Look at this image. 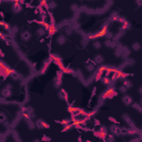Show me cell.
Instances as JSON below:
<instances>
[{
	"label": "cell",
	"instance_id": "8fae6325",
	"mask_svg": "<svg viewBox=\"0 0 142 142\" xmlns=\"http://www.w3.org/2000/svg\"><path fill=\"white\" fill-rule=\"evenodd\" d=\"M47 33V31L44 30V28H42V27H38L37 29H36V36L39 38L41 37H44V35Z\"/></svg>",
	"mask_w": 142,
	"mask_h": 142
},
{
	"label": "cell",
	"instance_id": "8d00e7d4",
	"mask_svg": "<svg viewBox=\"0 0 142 142\" xmlns=\"http://www.w3.org/2000/svg\"><path fill=\"white\" fill-rule=\"evenodd\" d=\"M62 75H63L62 71H57V77H55V78H59V79H62Z\"/></svg>",
	"mask_w": 142,
	"mask_h": 142
},
{
	"label": "cell",
	"instance_id": "3957f363",
	"mask_svg": "<svg viewBox=\"0 0 142 142\" xmlns=\"http://www.w3.org/2000/svg\"><path fill=\"white\" fill-rule=\"evenodd\" d=\"M110 131H111V134L113 135H121V126H119L118 124H111L110 125Z\"/></svg>",
	"mask_w": 142,
	"mask_h": 142
},
{
	"label": "cell",
	"instance_id": "1f68e13d",
	"mask_svg": "<svg viewBox=\"0 0 142 142\" xmlns=\"http://www.w3.org/2000/svg\"><path fill=\"white\" fill-rule=\"evenodd\" d=\"M41 141L42 142H50L51 141V138L48 137V135H43V137H42V139H41Z\"/></svg>",
	"mask_w": 142,
	"mask_h": 142
},
{
	"label": "cell",
	"instance_id": "4fadbf2b",
	"mask_svg": "<svg viewBox=\"0 0 142 142\" xmlns=\"http://www.w3.org/2000/svg\"><path fill=\"white\" fill-rule=\"evenodd\" d=\"M59 98H60V99H64L66 101H68V98H69L68 92H67L64 89H60V91H59Z\"/></svg>",
	"mask_w": 142,
	"mask_h": 142
},
{
	"label": "cell",
	"instance_id": "d590c367",
	"mask_svg": "<svg viewBox=\"0 0 142 142\" xmlns=\"http://www.w3.org/2000/svg\"><path fill=\"white\" fill-rule=\"evenodd\" d=\"M93 121H94V125L95 126H100V125H101V122H100V120H98V119H95V118H94V120H93Z\"/></svg>",
	"mask_w": 142,
	"mask_h": 142
},
{
	"label": "cell",
	"instance_id": "83f0119b",
	"mask_svg": "<svg viewBox=\"0 0 142 142\" xmlns=\"http://www.w3.org/2000/svg\"><path fill=\"white\" fill-rule=\"evenodd\" d=\"M47 32H48L50 36H52V35H54V33L57 32V28H55L54 26H50V28H49V30L47 31Z\"/></svg>",
	"mask_w": 142,
	"mask_h": 142
},
{
	"label": "cell",
	"instance_id": "277c9868",
	"mask_svg": "<svg viewBox=\"0 0 142 142\" xmlns=\"http://www.w3.org/2000/svg\"><path fill=\"white\" fill-rule=\"evenodd\" d=\"M114 95H117V91L113 90V88H110V89H108L106 92H103V94H102V99H106V98L111 99V98H113Z\"/></svg>",
	"mask_w": 142,
	"mask_h": 142
},
{
	"label": "cell",
	"instance_id": "f1b7e54d",
	"mask_svg": "<svg viewBox=\"0 0 142 142\" xmlns=\"http://www.w3.org/2000/svg\"><path fill=\"white\" fill-rule=\"evenodd\" d=\"M71 128H73V123H69V124H67V125H64V128L62 129V132H67V131H69Z\"/></svg>",
	"mask_w": 142,
	"mask_h": 142
},
{
	"label": "cell",
	"instance_id": "f907efd6",
	"mask_svg": "<svg viewBox=\"0 0 142 142\" xmlns=\"http://www.w3.org/2000/svg\"><path fill=\"white\" fill-rule=\"evenodd\" d=\"M86 142H92V141H90V140H87V141Z\"/></svg>",
	"mask_w": 142,
	"mask_h": 142
},
{
	"label": "cell",
	"instance_id": "ac0fdd59",
	"mask_svg": "<svg viewBox=\"0 0 142 142\" xmlns=\"http://www.w3.org/2000/svg\"><path fill=\"white\" fill-rule=\"evenodd\" d=\"M92 47H93V49H95V50H100V49L102 48V43L99 41V40H95V41H93Z\"/></svg>",
	"mask_w": 142,
	"mask_h": 142
},
{
	"label": "cell",
	"instance_id": "ee69618b",
	"mask_svg": "<svg viewBox=\"0 0 142 142\" xmlns=\"http://www.w3.org/2000/svg\"><path fill=\"white\" fill-rule=\"evenodd\" d=\"M95 92H97V88H93V90H92V97L95 94Z\"/></svg>",
	"mask_w": 142,
	"mask_h": 142
},
{
	"label": "cell",
	"instance_id": "681fc988",
	"mask_svg": "<svg viewBox=\"0 0 142 142\" xmlns=\"http://www.w3.org/2000/svg\"><path fill=\"white\" fill-rule=\"evenodd\" d=\"M2 24H3V21H2V20H0V26H2Z\"/></svg>",
	"mask_w": 142,
	"mask_h": 142
},
{
	"label": "cell",
	"instance_id": "6da1fadb",
	"mask_svg": "<svg viewBox=\"0 0 142 142\" xmlns=\"http://www.w3.org/2000/svg\"><path fill=\"white\" fill-rule=\"evenodd\" d=\"M31 38H32V35H31V32L29 30H23L21 33H20V39H21L23 42L30 41Z\"/></svg>",
	"mask_w": 142,
	"mask_h": 142
},
{
	"label": "cell",
	"instance_id": "d6a6232c",
	"mask_svg": "<svg viewBox=\"0 0 142 142\" xmlns=\"http://www.w3.org/2000/svg\"><path fill=\"white\" fill-rule=\"evenodd\" d=\"M2 26H3V28L6 29V30H8V31H9V30H10V29H11L10 24H9L8 22H4V21H3V24H2Z\"/></svg>",
	"mask_w": 142,
	"mask_h": 142
},
{
	"label": "cell",
	"instance_id": "c3c4849f",
	"mask_svg": "<svg viewBox=\"0 0 142 142\" xmlns=\"http://www.w3.org/2000/svg\"><path fill=\"white\" fill-rule=\"evenodd\" d=\"M32 142H41V140H38V139H35Z\"/></svg>",
	"mask_w": 142,
	"mask_h": 142
},
{
	"label": "cell",
	"instance_id": "484cf974",
	"mask_svg": "<svg viewBox=\"0 0 142 142\" xmlns=\"http://www.w3.org/2000/svg\"><path fill=\"white\" fill-rule=\"evenodd\" d=\"M8 120V117H7V114L4 112H0V123H3L4 121H7Z\"/></svg>",
	"mask_w": 142,
	"mask_h": 142
},
{
	"label": "cell",
	"instance_id": "9a60e30c",
	"mask_svg": "<svg viewBox=\"0 0 142 142\" xmlns=\"http://www.w3.org/2000/svg\"><path fill=\"white\" fill-rule=\"evenodd\" d=\"M9 77H10L11 79L13 80V81H18V80H20V79H21V75H20L19 73L17 72V71H13V72L11 73V74L9 75Z\"/></svg>",
	"mask_w": 142,
	"mask_h": 142
},
{
	"label": "cell",
	"instance_id": "9c48e42d",
	"mask_svg": "<svg viewBox=\"0 0 142 142\" xmlns=\"http://www.w3.org/2000/svg\"><path fill=\"white\" fill-rule=\"evenodd\" d=\"M57 43L59 46H63V44L67 43V37L64 35H59L57 37Z\"/></svg>",
	"mask_w": 142,
	"mask_h": 142
},
{
	"label": "cell",
	"instance_id": "e0dca14e",
	"mask_svg": "<svg viewBox=\"0 0 142 142\" xmlns=\"http://www.w3.org/2000/svg\"><path fill=\"white\" fill-rule=\"evenodd\" d=\"M122 86H124V87H125V88L129 90V89H130V88H132V87H133V83L130 81V80L123 79V82H122Z\"/></svg>",
	"mask_w": 142,
	"mask_h": 142
},
{
	"label": "cell",
	"instance_id": "30bf717a",
	"mask_svg": "<svg viewBox=\"0 0 142 142\" xmlns=\"http://www.w3.org/2000/svg\"><path fill=\"white\" fill-rule=\"evenodd\" d=\"M93 62L95 64H102L104 62V57L102 54H95L93 58Z\"/></svg>",
	"mask_w": 142,
	"mask_h": 142
},
{
	"label": "cell",
	"instance_id": "f546056e",
	"mask_svg": "<svg viewBox=\"0 0 142 142\" xmlns=\"http://www.w3.org/2000/svg\"><path fill=\"white\" fill-rule=\"evenodd\" d=\"M57 122H59V123H61L62 125H67V124L71 123L70 119H63V120H61V121H57Z\"/></svg>",
	"mask_w": 142,
	"mask_h": 142
},
{
	"label": "cell",
	"instance_id": "4316f807",
	"mask_svg": "<svg viewBox=\"0 0 142 142\" xmlns=\"http://www.w3.org/2000/svg\"><path fill=\"white\" fill-rule=\"evenodd\" d=\"M131 24L129 23L126 20H124L123 22H122V30H128V29H130Z\"/></svg>",
	"mask_w": 142,
	"mask_h": 142
},
{
	"label": "cell",
	"instance_id": "ab89813d",
	"mask_svg": "<svg viewBox=\"0 0 142 142\" xmlns=\"http://www.w3.org/2000/svg\"><path fill=\"white\" fill-rule=\"evenodd\" d=\"M140 141H141V138H137V139H134V140H131V141L130 142H140Z\"/></svg>",
	"mask_w": 142,
	"mask_h": 142
},
{
	"label": "cell",
	"instance_id": "d6986e66",
	"mask_svg": "<svg viewBox=\"0 0 142 142\" xmlns=\"http://www.w3.org/2000/svg\"><path fill=\"white\" fill-rule=\"evenodd\" d=\"M131 48H132L133 51H139L140 49H141V43H140V42H138V41H135V42H133V43H132Z\"/></svg>",
	"mask_w": 142,
	"mask_h": 142
},
{
	"label": "cell",
	"instance_id": "ba28073f",
	"mask_svg": "<svg viewBox=\"0 0 142 142\" xmlns=\"http://www.w3.org/2000/svg\"><path fill=\"white\" fill-rule=\"evenodd\" d=\"M104 68H106V66H102V67H100V68H99L98 72L95 73V75H94V80H95V81H100V80H101L102 74H103V72H104Z\"/></svg>",
	"mask_w": 142,
	"mask_h": 142
},
{
	"label": "cell",
	"instance_id": "74e56055",
	"mask_svg": "<svg viewBox=\"0 0 142 142\" xmlns=\"http://www.w3.org/2000/svg\"><path fill=\"white\" fill-rule=\"evenodd\" d=\"M6 88H7V89H9V90H12L13 86H12L11 83H7V84H6Z\"/></svg>",
	"mask_w": 142,
	"mask_h": 142
},
{
	"label": "cell",
	"instance_id": "ffe728a7",
	"mask_svg": "<svg viewBox=\"0 0 142 142\" xmlns=\"http://www.w3.org/2000/svg\"><path fill=\"white\" fill-rule=\"evenodd\" d=\"M121 55H122V47L119 46V47H117V49H115V51H114V57L119 58V57H121Z\"/></svg>",
	"mask_w": 142,
	"mask_h": 142
},
{
	"label": "cell",
	"instance_id": "b9f144b4",
	"mask_svg": "<svg viewBox=\"0 0 142 142\" xmlns=\"http://www.w3.org/2000/svg\"><path fill=\"white\" fill-rule=\"evenodd\" d=\"M71 8H72L73 10H77V9H78V6H77V4H72V6H71Z\"/></svg>",
	"mask_w": 142,
	"mask_h": 142
},
{
	"label": "cell",
	"instance_id": "7c38bea8",
	"mask_svg": "<svg viewBox=\"0 0 142 142\" xmlns=\"http://www.w3.org/2000/svg\"><path fill=\"white\" fill-rule=\"evenodd\" d=\"M0 94H1L2 98H9V97H11V90H9V89H7L6 87H4L3 89H1Z\"/></svg>",
	"mask_w": 142,
	"mask_h": 142
},
{
	"label": "cell",
	"instance_id": "7a4b0ae2",
	"mask_svg": "<svg viewBox=\"0 0 142 142\" xmlns=\"http://www.w3.org/2000/svg\"><path fill=\"white\" fill-rule=\"evenodd\" d=\"M35 125L37 129H49L50 128V125H49L46 121H43L42 119H38L37 121H36Z\"/></svg>",
	"mask_w": 142,
	"mask_h": 142
},
{
	"label": "cell",
	"instance_id": "2e32d148",
	"mask_svg": "<svg viewBox=\"0 0 142 142\" xmlns=\"http://www.w3.org/2000/svg\"><path fill=\"white\" fill-rule=\"evenodd\" d=\"M53 86H54V88L59 89L60 87L62 86V79H59V78H54V80H53Z\"/></svg>",
	"mask_w": 142,
	"mask_h": 142
},
{
	"label": "cell",
	"instance_id": "816d5d0a",
	"mask_svg": "<svg viewBox=\"0 0 142 142\" xmlns=\"http://www.w3.org/2000/svg\"><path fill=\"white\" fill-rule=\"evenodd\" d=\"M103 142H106V140H104V141H103Z\"/></svg>",
	"mask_w": 142,
	"mask_h": 142
},
{
	"label": "cell",
	"instance_id": "cb8c5ba5",
	"mask_svg": "<svg viewBox=\"0 0 142 142\" xmlns=\"http://www.w3.org/2000/svg\"><path fill=\"white\" fill-rule=\"evenodd\" d=\"M131 106H132V108L135 109V110H137L138 112H140V113L142 112V106H140V103H134V102H133V103L131 104Z\"/></svg>",
	"mask_w": 142,
	"mask_h": 142
},
{
	"label": "cell",
	"instance_id": "5bb4252c",
	"mask_svg": "<svg viewBox=\"0 0 142 142\" xmlns=\"http://www.w3.org/2000/svg\"><path fill=\"white\" fill-rule=\"evenodd\" d=\"M104 46L106 47V48L109 49H113L117 47V43H115L113 40H106V42H104Z\"/></svg>",
	"mask_w": 142,
	"mask_h": 142
},
{
	"label": "cell",
	"instance_id": "5b68a950",
	"mask_svg": "<svg viewBox=\"0 0 142 142\" xmlns=\"http://www.w3.org/2000/svg\"><path fill=\"white\" fill-rule=\"evenodd\" d=\"M121 100L124 103V106H128L133 103V98L131 97V95H129V94H123V97H122Z\"/></svg>",
	"mask_w": 142,
	"mask_h": 142
},
{
	"label": "cell",
	"instance_id": "7dc6e473",
	"mask_svg": "<svg viewBox=\"0 0 142 142\" xmlns=\"http://www.w3.org/2000/svg\"><path fill=\"white\" fill-rule=\"evenodd\" d=\"M135 3H137L138 6L140 7V6H141V4H142V2H141V1H135Z\"/></svg>",
	"mask_w": 142,
	"mask_h": 142
},
{
	"label": "cell",
	"instance_id": "f35d334b",
	"mask_svg": "<svg viewBox=\"0 0 142 142\" xmlns=\"http://www.w3.org/2000/svg\"><path fill=\"white\" fill-rule=\"evenodd\" d=\"M3 125L6 126V128H9V126H10V123H9V122H8V120L3 122Z\"/></svg>",
	"mask_w": 142,
	"mask_h": 142
},
{
	"label": "cell",
	"instance_id": "e575fe53",
	"mask_svg": "<svg viewBox=\"0 0 142 142\" xmlns=\"http://www.w3.org/2000/svg\"><path fill=\"white\" fill-rule=\"evenodd\" d=\"M49 63H50V62H47V63H46V66H43V68L41 69V73H44V72H46V70H47V68H48Z\"/></svg>",
	"mask_w": 142,
	"mask_h": 142
},
{
	"label": "cell",
	"instance_id": "f6af8a7d",
	"mask_svg": "<svg viewBox=\"0 0 142 142\" xmlns=\"http://www.w3.org/2000/svg\"><path fill=\"white\" fill-rule=\"evenodd\" d=\"M138 91H139V94H142V87H140Z\"/></svg>",
	"mask_w": 142,
	"mask_h": 142
},
{
	"label": "cell",
	"instance_id": "44dd1931",
	"mask_svg": "<svg viewBox=\"0 0 142 142\" xmlns=\"http://www.w3.org/2000/svg\"><path fill=\"white\" fill-rule=\"evenodd\" d=\"M106 142H114L115 141V135L111 134V133H108L106 137Z\"/></svg>",
	"mask_w": 142,
	"mask_h": 142
},
{
	"label": "cell",
	"instance_id": "7402d4cb",
	"mask_svg": "<svg viewBox=\"0 0 142 142\" xmlns=\"http://www.w3.org/2000/svg\"><path fill=\"white\" fill-rule=\"evenodd\" d=\"M57 2L55 1H50V2H48V10H53V9H55L57 8Z\"/></svg>",
	"mask_w": 142,
	"mask_h": 142
},
{
	"label": "cell",
	"instance_id": "836d02e7",
	"mask_svg": "<svg viewBox=\"0 0 142 142\" xmlns=\"http://www.w3.org/2000/svg\"><path fill=\"white\" fill-rule=\"evenodd\" d=\"M109 121H111L113 124H118V123H119V122L117 121V119H115V118H113V117H109Z\"/></svg>",
	"mask_w": 142,
	"mask_h": 142
},
{
	"label": "cell",
	"instance_id": "60d3db41",
	"mask_svg": "<svg viewBox=\"0 0 142 142\" xmlns=\"http://www.w3.org/2000/svg\"><path fill=\"white\" fill-rule=\"evenodd\" d=\"M72 31H73V29L71 28V27H69V28L67 29V33H68V35H69V33H71V32H72Z\"/></svg>",
	"mask_w": 142,
	"mask_h": 142
},
{
	"label": "cell",
	"instance_id": "7bdbcfd3",
	"mask_svg": "<svg viewBox=\"0 0 142 142\" xmlns=\"http://www.w3.org/2000/svg\"><path fill=\"white\" fill-rule=\"evenodd\" d=\"M0 17H1V19H3V18H4V12H3V11H0Z\"/></svg>",
	"mask_w": 142,
	"mask_h": 142
},
{
	"label": "cell",
	"instance_id": "8992f818",
	"mask_svg": "<svg viewBox=\"0 0 142 142\" xmlns=\"http://www.w3.org/2000/svg\"><path fill=\"white\" fill-rule=\"evenodd\" d=\"M11 10H12L13 13H20L22 11V7L21 4L19 3V1H15L12 4V7H11Z\"/></svg>",
	"mask_w": 142,
	"mask_h": 142
},
{
	"label": "cell",
	"instance_id": "52a82bcc",
	"mask_svg": "<svg viewBox=\"0 0 142 142\" xmlns=\"http://www.w3.org/2000/svg\"><path fill=\"white\" fill-rule=\"evenodd\" d=\"M122 118H123V120L126 122V123H128L129 128L133 129V130H134V131L137 130V129H135V126H134V124H133V122H132V120L130 119V117H129L128 114H123V115H122Z\"/></svg>",
	"mask_w": 142,
	"mask_h": 142
},
{
	"label": "cell",
	"instance_id": "bcb514c9",
	"mask_svg": "<svg viewBox=\"0 0 142 142\" xmlns=\"http://www.w3.org/2000/svg\"><path fill=\"white\" fill-rule=\"evenodd\" d=\"M0 57H4V53L2 52V50L0 49Z\"/></svg>",
	"mask_w": 142,
	"mask_h": 142
},
{
	"label": "cell",
	"instance_id": "603a6c76",
	"mask_svg": "<svg viewBox=\"0 0 142 142\" xmlns=\"http://www.w3.org/2000/svg\"><path fill=\"white\" fill-rule=\"evenodd\" d=\"M101 82L104 84V86H109V84L111 83V79H110L109 77H106H106L101 78Z\"/></svg>",
	"mask_w": 142,
	"mask_h": 142
},
{
	"label": "cell",
	"instance_id": "d4e9b609",
	"mask_svg": "<svg viewBox=\"0 0 142 142\" xmlns=\"http://www.w3.org/2000/svg\"><path fill=\"white\" fill-rule=\"evenodd\" d=\"M104 37H106V40H113V38H114V35H113L112 31H108V32L104 35Z\"/></svg>",
	"mask_w": 142,
	"mask_h": 142
},
{
	"label": "cell",
	"instance_id": "4dcf8cb0",
	"mask_svg": "<svg viewBox=\"0 0 142 142\" xmlns=\"http://www.w3.org/2000/svg\"><path fill=\"white\" fill-rule=\"evenodd\" d=\"M126 91H128V89H126L124 86H120V87H119V92H120V93L124 94V93H126Z\"/></svg>",
	"mask_w": 142,
	"mask_h": 142
}]
</instances>
